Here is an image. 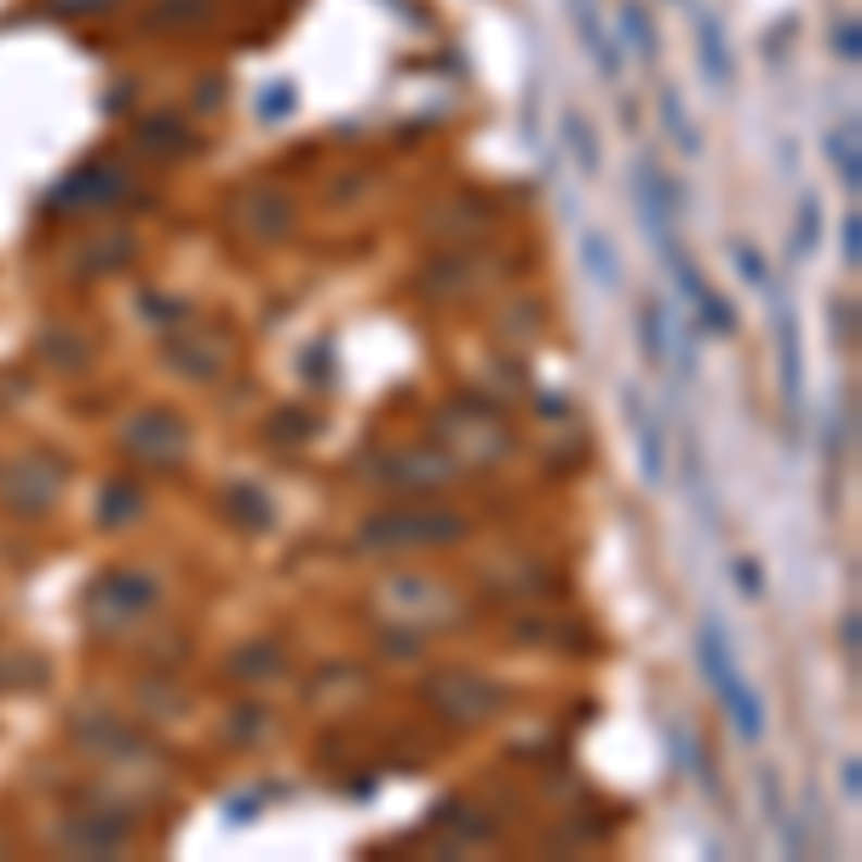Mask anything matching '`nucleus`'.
I'll list each match as a JSON object with an SVG mask.
<instances>
[{"label":"nucleus","instance_id":"nucleus-14","mask_svg":"<svg viewBox=\"0 0 862 862\" xmlns=\"http://www.w3.org/2000/svg\"><path fill=\"white\" fill-rule=\"evenodd\" d=\"M564 138H570L580 173L592 178V173H598V138H592V127H587V115H580V110H564Z\"/></svg>","mask_w":862,"mask_h":862},{"label":"nucleus","instance_id":"nucleus-29","mask_svg":"<svg viewBox=\"0 0 862 862\" xmlns=\"http://www.w3.org/2000/svg\"><path fill=\"white\" fill-rule=\"evenodd\" d=\"M839 788H846V799H857V788H862V782H857V759L839 765Z\"/></svg>","mask_w":862,"mask_h":862},{"label":"nucleus","instance_id":"nucleus-13","mask_svg":"<svg viewBox=\"0 0 862 862\" xmlns=\"http://www.w3.org/2000/svg\"><path fill=\"white\" fill-rule=\"evenodd\" d=\"M828 155H834V173H839V185H846V190H857V178H862V155H857V127H851V122L828 133Z\"/></svg>","mask_w":862,"mask_h":862},{"label":"nucleus","instance_id":"nucleus-6","mask_svg":"<svg viewBox=\"0 0 862 862\" xmlns=\"http://www.w3.org/2000/svg\"><path fill=\"white\" fill-rule=\"evenodd\" d=\"M564 7H570L575 41L587 47L592 70L604 75V82H621V75H627V64H621V47L610 41V29H604V17H598V7H592V0H564Z\"/></svg>","mask_w":862,"mask_h":862},{"label":"nucleus","instance_id":"nucleus-15","mask_svg":"<svg viewBox=\"0 0 862 862\" xmlns=\"http://www.w3.org/2000/svg\"><path fill=\"white\" fill-rule=\"evenodd\" d=\"M288 218H293V208L283 202V196H253V202H248V225L259 236H283Z\"/></svg>","mask_w":862,"mask_h":862},{"label":"nucleus","instance_id":"nucleus-24","mask_svg":"<svg viewBox=\"0 0 862 862\" xmlns=\"http://www.w3.org/2000/svg\"><path fill=\"white\" fill-rule=\"evenodd\" d=\"M265 667H276V650L265 645V650H248V655H236V678H271Z\"/></svg>","mask_w":862,"mask_h":862},{"label":"nucleus","instance_id":"nucleus-23","mask_svg":"<svg viewBox=\"0 0 862 862\" xmlns=\"http://www.w3.org/2000/svg\"><path fill=\"white\" fill-rule=\"evenodd\" d=\"M730 575H736V592H741V598H759V592H765V575H759L753 558H736Z\"/></svg>","mask_w":862,"mask_h":862},{"label":"nucleus","instance_id":"nucleus-20","mask_svg":"<svg viewBox=\"0 0 862 862\" xmlns=\"http://www.w3.org/2000/svg\"><path fill=\"white\" fill-rule=\"evenodd\" d=\"M138 507H145V495H138L133 484H115L110 500H98V517H104V524H122V517H133Z\"/></svg>","mask_w":862,"mask_h":862},{"label":"nucleus","instance_id":"nucleus-19","mask_svg":"<svg viewBox=\"0 0 862 862\" xmlns=\"http://www.w3.org/2000/svg\"><path fill=\"white\" fill-rule=\"evenodd\" d=\"M115 190H122V178H115V173H82V178H70V185H64V202H75V196L104 202V196H115Z\"/></svg>","mask_w":862,"mask_h":862},{"label":"nucleus","instance_id":"nucleus-26","mask_svg":"<svg viewBox=\"0 0 862 862\" xmlns=\"http://www.w3.org/2000/svg\"><path fill=\"white\" fill-rule=\"evenodd\" d=\"M834 52L846 58V64H857V24L846 17V24H834Z\"/></svg>","mask_w":862,"mask_h":862},{"label":"nucleus","instance_id":"nucleus-16","mask_svg":"<svg viewBox=\"0 0 862 862\" xmlns=\"http://www.w3.org/2000/svg\"><path fill=\"white\" fill-rule=\"evenodd\" d=\"M621 29H627L633 52L655 64V47H661V41H655V29H650V17H645V7H638V0H627V7H621Z\"/></svg>","mask_w":862,"mask_h":862},{"label":"nucleus","instance_id":"nucleus-25","mask_svg":"<svg viewBox=\"0 0 862 862\" xmlns=\"http://www.w3.org/2000/svg\"><path fill=\"white\" fill-rule=\"evenodd\" d=\"M839 253H846V265H857V259H862V225H857V213L839 218Z\"/></svg>","mask_w":862,"mask_h":862},{"label":"nucleus","instance_id":"nucleus-7","mask_svg":"<svg viewBox=\"0 0 862 862\" xmlns=\"http://www.w3.org/2000/svg\"><path fill=\"white\" fill-rule=\"evenodd\" d=\"M621 397H627V420H633V437H638V466H645V484L661 489V477H667V444H661V426H655V414L645 409V397H638L633 386L621 391Z\"/></svg>","mask_w":862,"mask_h":862},{"label":"nucleus","instance_id":"nucleus-10","mask_svg":"<svg viewBox=\"0 0 862 862\" xmlns=\"http://www.w3.org/2000/svg\"><path fill=\"white\" fill-rule=\"evenodd\" d=\"M661 133L673 138L678 155H690V162L701 155V133L690 127V110H685V92L678 87H661Z\"/></svg>","mask_w":862,"mask_h":862},{"label":"nucleus","instance_id":"nucleus-18","mask_svg":"<svg viewBox=\"0 0 862 862\" xmlns=\"http://www.w3.org/2000/svg\"><path fill=\"white\" fill-rule=\"evenodd\" d=\"M730 265H736V276H741L748 288H759V293L771 288V271H765V259H759V248H748V242H730Z\"/></svg>","mask_w":862,"mask_h":862},{"label":"nucleus","instance_id":"nucleus-4","mask_svg":"<svg viewBox=\"0 0 862 862\" xmlns=\"http://www.w3.org/2000/svg\"><path fill=\"white\" fill-rule=\"evenodd\" d=\"M432 701L454 719V725H477V719H489L500 708V685H489L484 673H444L432 685Z\"/></svg>","mask_w":862,"mask_h":862},{"label":"nucleus","instance_id":"nucleus-9","mask_svg":"<svg viewBox=\"0 0 862 862\" xmlns=\"http://www.w3.org/2000/svg\"><path fill=\"white\" fill-rule=\"evenodd\" d=\"M104 587L92 592V604H110L115 615H133V610H150L155 604V575H133V570H115V575H98Z\"/></svg>","mask_w":862,"mask_h":862},{"label":"nucleus","instance_id":"nucleus-1","mask_svg":"<svg viewBox=\"0 0 862 862\" xmlns=\"http://www.w3.org/2000/svg\"><path fill=\"white\" fill-rule=\"evenodd\" d=\"M696 655H701V673H708V685H713V696L725 701V713H730V725L748 736V741H759L765 736V708H759V696L748 690V678L736 673V655H730V638H725V627L708 615L701 621V633H696Z\"/></svg>","mask_w":862,"mask_h":862},{"label":"nucleus","instance_id":"nucleus-2","mask_svg":"<svg viewBox=\"0 0 862 862\" xmlns=\"http://www.w3.org/2000/svg\"><path fill=\"white\" fill-rule=\"evenodd\" d=\"M466 535L460 512H379L363 524V547H449Z\"/></svg>","mask_w":862,"mask_h":862},{"label":"nucleus","instance_id":"nucleus-27","mask_svg":"<svg viewBox=\"0 0 862 862\" xmlns=\"http://www.w3.org/2000/svg\"><path fill=\"white\" fill-rule=\"evenodd\" d=\"M259 110H265V122H271V115H283V110H293V87H271L265 98H259Z\"/></svg>","mask_w":862,"mask_h":862},{"label":"nucleus","instance_id":"nucleus-30","mask_svg":"<svg viewBox=\"0 0 862 862\" xmlns=\"http://www.w3.org/2000/svg\"><path fill=\"white\" fill-rule=\"evenodd\" d=\"M839 638H846V655H857V615L839 621Z\"/></svg>","mask_w":862,"mask_h":862},{"label":"nucleus","instance_id":"nucleus-12","mask_svg":"<svg viewBox=\"0 0 862 862\" xmlns=\"http://www.w3.org/2000/svg\"><path fill=\"white\" fill-rule=\"evenodd\" d=\"M633 323H638V357H645L650 368H661V363H667V323H661V305H655V299H645Z\"/></svg>","mask_w":862,"mask_h":862},{"label":"nucleus","instance_id":"nucleus-28","mask_svg":"<svg viewBox=\"0 0 862 862\" xmlns=\"http://www.w3.org/2000/svg\"><path fill=\"white\" fill-rule=\"evenodd\" d=\"M834 334H857V323H851V299H834Z\"/></svg>","mask_w":862,"mask_h":862},{"label":"nucleus","instance_id":"nucleus-8","mask_svg":"<svg viewBox=\"0 0 862 862\" xmlns=\"http://www.w3.org/2000/svg\"><path fill=\"white\" fill-rule=\"evenodd\" d=\"M696 52H701V70H708V82H713L719 92H730V82H736V58H730V41H725V29H719L713 12H696Z\"/></svg>","mask_w":862,"mask_h":862},{"label":"nucleus","instance_id":"nucleus-5","mask_svg":"<svg viewBox=\"0 0 862 862\" xmlns=\"http://www.w3.org/2000/svg\"><path fill=\"white\" fill-rule=\"evenodd\" d=\"M771 293V328H776V363H782V403L794 409V420L805 414V357H799V328H794V316H788V305L776 299V288H765Z\"/></svg>","mask_w":862,"mask_h":862},{"label":"nucleus","instance_id":"nucleus-11","mask_svg":"<svg viewBox=\"0 0 862 862\" xmlns=\"http://www.w3.org/2000/svg\"><path fill=\"white\" fill-rule=\"evenodd\" d=\"M580 259H587V276L592 283H604V288H621V253H615V242L604 230H580Z\"/></svg>","mask_w":862,"mask_h":862},{"label":"nucleus","instance_id":"nucleus-21","mask_svg":"<svg viewBox=\"0 0 862 862\" xmlns=\"http://www.w3.org/2000/svg\"><path fill=\"white\" fill-rule=\"evenodd\" d=\"M696 316H701V323H708L713 334H736V316H730V305H725V299H719L713 288H701V299H696Z\"/></svg>","mask_w":862,"mask_h":862},{"label":"nucleus","instance_id":"nucleus-17","mask_svg":"<svg viewBox=\"0 0 862 862\" xmlns=\"http://www.w3.org/2000/svg\"><path fill=\"white\" fill-rule=\"evenodd\" d=\"M816 242H822V208H816V196H805L799 202V236H794V259H805V253H816Z\"/></svg>","mask_w":862,"mask_h":862},{"label":"nucleus","instance_id":"nucleus-3","mask_svg":"<svg viewBox=\"0 0 862 862\" xmlns=\"http://www.w3.org/2000/svg\"><path fill=\"white\" fill-rule=\"evenodd\" d=\"M122 444H127V454H138V460H150V466H173V460H185V444H190V426H185V420H178L173 409H150V414H138V420H127Z\"/></svg>","mask_w":862,"mask_h":862},{"label":"nucleus","instance_id":"nucleus-22","mask_svg":"<svg viewBox=\"0 0 862 862\" xmlns=\"http://www.w3.org/2000/svg\"><path fill=\"white\" fill-rule=\"evenodd\" d=\"M236 512H242L248 524H259V529L271 524V507H265V500H259V489H253V484H242V489H236Z\"/></svg>","mask_w":862,"mask_h":862}]
</instances>
